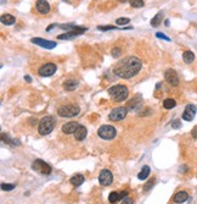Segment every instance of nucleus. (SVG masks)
<instances>
[{"label": "nucleus", "mask_w": 197, "mask_h": 204, "mask_svg": "<svg viewBox=\"0 0 197 204\" xmlns=\"http://www.w3.org/2000/svg\"><path fill=\"white\" fill-rule=\"evenodd\" d=\"M141 67L142 62L140 59L135 56H127L116 64V66L113 67V73L119 78L129 79L133 76L138 75Z\"/></svg>", "instance_id": "1"}, {"label": "nucleus", "mask_w": 197, "mask_h": 204, "mask_svg": "<svg viewBox=\"0 0 197 204\" xmlns=\"http://www.w3.org/2000/svg\"><path fill=\"white\" fill-rule=\"evenodd\" d=\"M109 97L116 100V102H123L128 98L129 95V91L125 86H122V84H116V86H112L111 88H109Z\"/></svg>", "instance_id": "2"}, {"label": "nucleus", "mask_w": 197, "mask_h": 204, "mask_svg": "<svg viewBox=\"0 0 197 204\" xmlns=\"http://www.w3.org/2000/svg\"><path fill=\"white\" fill-rule=\"evenodd\" d=\"M55 119L53 116H45L40 120L39 122V127H38V132L42 135V136H45V135H49L50 132H53L55 127Z\"/></svg>", "instance_id": "3"}, {"label": "nucleus", "mask_w": 197, "mask_h": 204, "mask_svg": "<svg viewBox=\"0 0 197 204\" xmlns=\"http://www.w3.org/2000/svg\"><path fill=\"white\" fill-rule=\"evenodd\" d=\"M79 113H80V108L76 104L62 105L57 109V114L61 117H73V116H77Z\"/></svg>", "instance_id": "4"}, {"label": "nucleus", "mask_w": 197, "mask_h": 204, "mask_svg": "<svg viewBox=\"0 0 197 204\" xmlns=\"http://www.w3.org/2000/svg\"><path fill=\"white\" fill-rule=\"evenodd\" d=\"M98 135L100 138L106 139V141H109V139H113V138L116 137L117 131H116V128H114L113 126L104 125L98 130Z\"/></svg>", "instance_id": "5"}, {"label": "nucleus", "mask_w": 197, "mask_h": 204, "mask_svg": "<svg viewBox=\"0 0 197 204\" xmlns=\"http://www.w3.org/2000/svg\"><path fill=\"white\" fill-rule=\"evenodd\" d=\"M32 169L35 171H38L39 174H43V175H50L51 171H53L51 166H50L49 164H46L45 161L40 160V159H37V160L33 161Z\"/></svg>", "instance_id": "6"}, {"label": "nucleus", "mask_w": 197, "mask_h": 204, "mask_svg": "<svg viewBox=\"0 0 197 204\" xmlns=\"http://www.w3.org/2000/svg\"><path fill=\"white\" fill-rule=\"evenodd\" d=\"M128 114V109L127 108H123V106H119V108H116L113 109L109 115V119L111 121H120L123 120Z\"/></svg>", "instance_id": "7"}, {"label": "nucleus", "mask_w": 197, "mask_h": 204, "mask_svg": "<svg viewBox=\"0 0 197 204\" xmlns=\"http://www.w3.org/2000/svg\"><path fill=\"white\" fill-rule=\"evenodd\" d=\"M56 68L57 67H56V65L54 62H48V64H44L43 66H40L39 70H38V72L43 77H50V76H53L56 72Z\"/></svg>", "instance_id": "8"}, {"label": "nucleus", "mask_w": 197, "mask_h": 204, "mask_svg": "<svg viewBox=\"0 0 197 204\" xmlns=\"http://www.w3.org/2000/svg\"><path fill=\"white\" fill-rule=\"evenodd\" d=\"M87 30H88L87 27H79V26H78L76 30L68 31V32H66L65 34H60L57 38H58L60 40H63V39H72V38H74V37H78V35H80V34H83Z\"/></svg>", "instance_id": "9"}, {"label": "nucleus", "mask_w": 197, "mask_h": 204, "mask_svg": "<svg viewBox=\"0 0 197 204\" xmlns=\"http://www.w3.org/2000/svg\"><path fill=\"white\" fill-rule=\"evenodd\" d=\"M113 181V175L109 170H102L98 175V182L101 186H109Z\"/></svg>", "instance_id": "10"}, {"label": "nucleus", "mask_w": 197, "mask_h": 204, "mask_svg": "<svg viewBox=\"0 0 197 204\" xmlns=\"http://www.w3.org/2000/svg\"><path fill=\"white\" fill-rule=\"evenodd\" d=\"M164 78L170 86L176 87L179 84V77H178V73L175 72V70H172V68L167 70L165 73H164Z\"/></svg>", "instance_id": "11"}, {"label": "nucleus", "mask_w": 197, "mask_h": 204, "mask_svg": "<svg viewBox=\"0 0 197 204\" xmlns=\"http://www.w3.org/2000/svg\"><path fill=\"white\" fill-rule=\"evenodd\" d=\"M31 42L34 43V44H37V46L46 48V49H54L57 46L53 40H46V39H43V38H32Z\"/></svg>", "instance_id": "12"}, {"label": "nucleus", "mask_w": 197, "mask_h": 204, "mask_svg": "<svg viewBox=\"0 0 197 204\" xmlns=\"http://www.w3.org/2000/svg\"><path fill=\"white\" fill-rule=\"evenodd\" d=\"M196 110H197L196 105H194V104H189V105H186L185 111L183 113V119H184L185 121H191V120L195 117Z\"/></svg>", "instance_id": "13"}, {"label": "nucleus", "mask_w": 197, "mask_h": 204, "mask_svg": "<svg viewBox=\"0 0 197 204\" xmlns=\"http://www.w3.org/2000/svg\"><path fill=\"white\" fill-rule=\"evenodd\" d=\"M79 122H76V121H71V122H67L65 125L62 126V132L66 133V135H71V133H74L77 131V128L79 127Z\"/></svg>", "instance_id": "14"}, {"label": "nucleus", "mask_w": 197, "mask_h": 204, "mask_svg": "<svg viewBox=\"0 0 197 204\" xmlns=\"http://www.w3.org/2000/svg\"><path fill=\"white\" fill-rule=\"evenodd\" d=\"M128 191H122V192H111L109 196V203H116L118 201H122L127 197Z\"/></svg>", "instance_id": "15"}, {"label": "nucleus", "mask_w": 197, "mask_h": 204, "mask_svg": "<svg viewBox=\"0 0 197 204\" xmlns=\"http://www.w3.org/2000/svg\"><path fill=\"white\" fill-rule=\"evenodd\" d=\"M35 8H37L38 12H40L43 15H46L48 12L50 11V5H49V3L46 0H38L37 4H35Z\"/></svg>", "instance_id": "16"}, {"label": "nucleus", "mask_w": 197, "mask_h": 204, "mask_svg": "<svg viewBox=\"0 0 197 204\" xmlns=\"http://www.w3.org/2000/svg\"><path fill=\"white\" fill-rule=\"evenodd\" d=\"M142 105V97L140 94H138L135 98H133L130 102H129V109L130 110H138L140 106Z\"/></svg>", "instance_id": "17"}, {"label": "nucleus", "mask_w": 197, "mask_h": 204, "mask_svg": "<svg viewBox=\"0 0 197 204\" xmlns=\"http://www.w3.org/2000/svg\"><path fill=\"white\" fill-rule=\"evenodd\" d=\"M187 199H189V194H187V193H186L185 191L178 192V193H176V194L174 196V198H173V201H174L175 203H178V204L185 203Z\"/></svg>", "instance_id": "18"}, {"label": "nucleus", "mask_w": 197, "mask_h": 204, "mask_svg": "<svg viewBox=\"0 0 197 204\" xmlns=\"http://www.w3.org/2000/svg\"><path fill=\"white\" fill-rule=\"evenodd\" d=\"M74 135V138H76L77 141H83L85 137H87V128L84 127V126H79L78 128H77V131L73 133Z\"/></svg>", "instance_id": "19"}, {"label": "nucleus", "mask_w": 197, "mask_h": 204, "mask_svg": "<svg viewBox=\"0 0 197 204\" xmlns=\"http://www.w3.org/2000/svg\"><path fill=\"white\" fill-rule=\"evenodd\" d=\"M0 21L3 24H6V26H11V24H13V23L16 22V19L10 15V13H4V15H1V17H0Z\"/></svg>", "instance_id": "20"}, {"label": "nucleus", "mask_w": 197, "mask_h": 204, "mask_svg": "<svg viewBox=\"0 0 197 204\" xmlns=\"http://www.w3.org/2000/svg\"><path fill=\"white\" fill-rule=\"evenodd\" d=\"M84 181H85V179H84V176L80 175V174H77V175H74V176L71 177V183H72L73 186H76V187L80 186Z\"/></svg>", "instance_id": "21"}, {"label": "nucleus", "mask_w": 197, "mask_h": 204, "mask_svg": "<svg viewBox=\"0 0 197 204\" xmlns=\"http://www.w3.org/2000/svg\"><path fill=\"white\" fill-rule=\"evenodd\" d=\"M78 86V82L74 79H67L65 83H63V87H65L66 91H74V88H77Z\"/></svg>", "instance_id": "22"}, {"label": "nucleus", "mask_w": 197, "mask_h": 204, "mask_svg": "<svg viewBox=\"0 0 197 204\" xmlns=\"http://www.w3.org/2000/svg\"><path fill=\"white\" fill-rule=\"evenodd\" d=\"M149 175H150V168H149L147 165H145V166L141 169V171L138 174V179L141 180V181H144V180H146V179L149 177Z\"/></svg>", "instance_id": "23"}, {"label": "nucleus", "mask_w": 197, "mask_h": 204, "mask_svg": "<svg viewBox=\"0 0 197 204\" xmlns=\"http://www.w3.org/2000/svg\"><path fill=\"white\" fill-rule=\"evenodd\" d=\"M183 59H184V61L186 64H191L195 60V54L192 51H190V50H186V51L183 53Z\"/></svg>", "instance_id": "24"}, {"label": "nucleus", "mask_w": 197, "mask_h": 204, "mask_svg": "<svg viewBox=\"0 0 197 204\" xmlns=\"http://www.w3.org/2000/svg\"><path fill=\"white\" fill-rule=\"evenodd\" d=\"M162 11H159L154 17H153L152 20H151V26L152 27H157V26H159L161 24V22H162Z\"/></svg>", "instance_id": "25"}, {"label": "nucleus", "mask_w": 197, "mask_h": 204, "mask_svg": "<svg viewBox=\"0 0 197 204\" xmlns=\"http://www.w3.org/2000/svg\"><path fill=\"white\" fill-rule=\"evenodd\" d=\"M175 105H176V102L174 99H165L163 102V106L165 109H173Z\"/></svg>", "instance_id": "26"}, {"label": "nucleus", "mask_w": 197, "mask_h": 204, "mask_svg": "<svg viewBox=\"0 0 197 204\" xmlns=\"http://www.w3.org/2000/svg\"><path fill=\"white\" fill-rule=\"evenodd\" d=\"M129 4H130L133 8L139 9V8L144 6V0H129Z\"/></svg>", "instance_id": "27"}, {"label": "nucleus", "mask_w": 197, "mask_h": 204, "mask_svg": "<svg viewBox=\"0 0 197 204\" xmlns=\"http://www.w3.org/2000/svg\"><path fill=\"white\" fill-rule=\"evenodd\" d=\"M58 27H60V28H62V30H67V31H73V30H76L78 26L69 23V24H60Z\"/></svg>", "instance_id": "28"}, {"label": "nucleus", "mask_w": 197, "mask_h": 204, "mask_svg": "<svg viewBox=\"0 0 197 204\" xmlns=\"http://www.w3.org/2000/svg\"><path fill=\"white\" fill-rule=\"evenodd\" d=\"M15 188V185H9V183H1V190L3 191H6V192H10Z\"/></svg>", "instance_id": "29"}, {"label": "nucleus", "mask_w": 197, "mask_h": 204, "mask_svg": "<svg viewBox=\"0 0 197 204\" xmlns=\"http://www.w3.org/2000/svg\"><path fill=\"white\" fill-rule=\"evenodd\" d=\"M130 22L129 19H125V17H120V19H117L116 20V24H119V26H123V24H128Z\"/></svg>", "instance_id": "30"}, {"label": "nucleus", "mask_w": 197, "mask_h": 204, "mask_svg": "<svg viewBox=\"0 0 197 204\" xmlns=\"http://www.w3.org/2000/svg\"><path fill=\"white\" fill-rule=\"evenodd\" d=\"M153 185H154V179L150 180V181H149L147 183H146V185H145V187H144V191L149 192V191H150V188H151V187H153Z\"/></svg>", "instance_id": "31"}, {"label": "nucleus", "mask_w": 197, "mask_h": 204, "mask_svg": "<svg viewBox=\"0 0 197 204\" xmlns=\"http://www.w3.org/2000/svg\"><path fill=\"white\" fill-rule=\"evenodd\" d=\"M156 37H157V38H161V39H164V40H167V42H170V38L167 37V35L164 33H162V32H157V33H156Z\"/></svg>", "instance_id": "32"}, {"label": "nucleus", "mask_w": 197, "mask_h": 204, "mask_svg": "<svg viewBox=\"0 0 197 204\" xmlns=\"http://www.w3.org/2000/svg\"><path fill=\"white\" fill-rule=\"evenodd\" d=\"M172 127L175 128V130L180 128V127H181V122H180V120H174V121H172Z\"/></svg>", "instance_id": "33"}, {"label": "nucleus", "mask_w": 197, "mask_h": 204, "mask_svg": "<svg viewBox=\"0 0 197 204\" xmlns=\"http://www.w3.org/2000/svg\"><path fill=\"white\" fill-rule=\"evenodd\" d=\"M120 49L119 48H114V49H112V56L113 57H118L120 55Z\"/></svg>", "instance_id": "34"}, {"label": "nucleus", "mask_w": 197, "mask_h": 204, "mask_svg": "<svg viewBox=\"0 0 197 204\" xmlns=\"http://www.w3.org/2000/svg\"><path fill=\"white\" fill-rule=\"evenodd\" d=\"M120 204H134V201H133V198L125 197L124 199H122V203Z\"/></svg>", "instance_id": "35"}, {"label": "nucleus", "mask_w": 197, "mask_h": 204, "mask_svg": "<svg viewBox=\"0 0 197 204\" xmlns=\"http://www.w3.org/2000/svg\"><path fill=\"white\" fill-rule=\"evenodd\" d=\"M117 27H113V26H107V27H102V26H98V30L100 31H109V30H116Z\"/></svg>", "instance_id": "36"}, {"label": "nucleus", "mask_w": 197, "mask_h": 204, "mask_svg": "<svg viewBox=\"0 0 197 204\" xmlns=\"http://www.w3.org/2000/svg\"><path fill=\"white\" fill-rule=\"evenodd\" d=\"M191 135H192V137H194V138H196V139H197V126H196V127H194V130L191 131Z\"/></svg>", "instance_id": "37"}, {"label": "nucleus", "mask_w": 197, "mask_h": 204, "mask_svg": "<svg viewBox=\"0 0 197 204\" xmlns=\"http://www.w3.org/2000/svg\"><path fill=\"white\" fill-rule=\"evenodd\" d=\"M24 79H26L27 82H32V78H31L29 76H24Z\"/></svg>", "instance_id": "38"}, {"label": "nucleus", "mask_w": 197, "mask_h": 204, "mask_svg": "<svg viewBox=\"0 0 197 204\" xmlns=\"http://www.w3.org/2000/svg\"><path fill=\"white\" fill-rule=\"evenodd\" d=\"M63 1L68 3V4H73V3H74V0H63Z\"/></svg>", "instance_id": "39"}, {"label": "nucleus", "mask_w": 197, "mask_h": 204, "mask_svg": "<svg viewBox=\"0 0 197 204\" xmlns=\"http://www.w3.org/2000/svg\"><path fill=\"white\" fill-rule=\"evenodd\" d=\"M165 26H169V20H165Z\"/></svg>", "instance_id": "40"}, {"label": "nucleus", "mask_w": 197, "mask_h": 204, "mask_svg": "<svg viewBox=\"0 0 197 204\" xmlns=\"http://www.w3.org/2000/svg\"><path fill=\"white\" fill-rule=\"evenodd\" d=\"M119 1H122V3H125V1H127V0H119Z\"/></svg>", "instance_id": "41"}]
</instances>
